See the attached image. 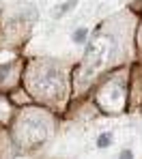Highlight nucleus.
<instances>
[{"instance_id":"obj_1","label":"nucleus","mask_w":142,"mask_h":159,"mask_svg":"<svg viewBox=\"0 0 142 159\" xmlns=\"http://www.w3.org/2000/svg\"><path fill=\"white\" fill-rule=\"evenodd\" d=\"M112 56V41L108 37H97L84 54V60H82V80H86L88 75L97 73V69H101Z\"/></svg>"},{"instance_id":"obj_2","label":"nucleus","mask_w":142,"mask_h":159,"mask_svg":"<svg viewBox=\"0 0 142 159\" xmlns=\"http://www.w3.org/2000/svg\"><path fill=\"white\" fill-rule=\"evenodd\" d=\"M20 135L24 138L22 142H26V144H39L48 135V125L41 120V116L30 114L26 118H22V123H20Z\"/></svg>"},{"instance_id":"obj_3","label":"nucleus","mask_w":142,"mask_h":159,"mask_svg":"<svg viewBox=\"0 0 142 159\" xmlns=\"http://www.w3.org/2000/svg\"><path fill=\"white\" fill-rule=\"evenodd\" d=\"M32 88L43 97H56L62 88L60 75L54 71H39L32 75Z\"/></svg>"},{"instance_id":"obj_4","label":"nucleus","mask_w":142,"mask_h":159,"mask_svg":"<svg viewBox=\"0 0 142 159\" xmlns=\"http://www.w3.org/2000/svg\"><path fill=\"white\" fill-rule=\"evenodd\" d=\"M110 140H112V135H110V133H101V135H99L97 146H99V148H103V146H108V144H110Z\"/></svg>"},{"instance_id":"obj_5","label":"nucleus","mask_w":142,"mask_h":159,"mask_svg":"<svg viewBox=\"0 0 142 159\" xmlns=\"http://www.w3.org/2000/svg\"><path fill=\"white\" fill-rule=\"evenodd\" d=\"M73 37H76V41H84V37H86V28H80V30H78V32H76Z\"/></svg>"}]
</instances>
